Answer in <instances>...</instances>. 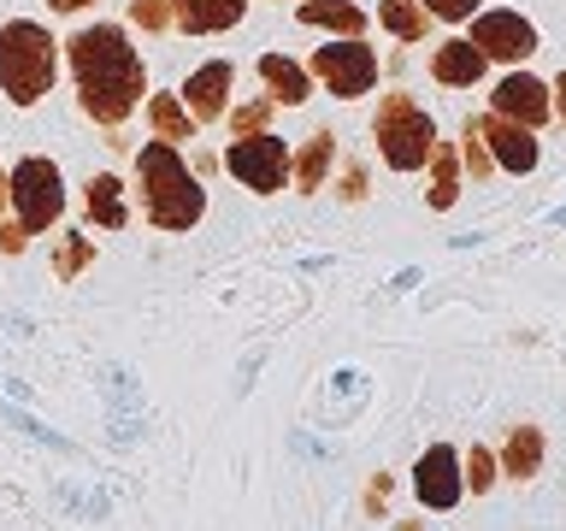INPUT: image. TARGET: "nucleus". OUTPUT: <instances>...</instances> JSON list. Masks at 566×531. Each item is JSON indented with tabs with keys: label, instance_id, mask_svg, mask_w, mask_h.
I'll return each instance as SVG.
<instances>
[{
	"label": "nucleus",
	"instance_id": "nucleus-1",
	"mask_svg": "<svg viewBox=\"0 0 566 531\" xmlns=\"http://www.w3.org/2000/svg\"><path fill=\"white\" fill-rule=\"evenodd\" d=\"M60 48L71 65V83H77V106L95 124H106V131H118L142 106V95H148V65L130 48L124 24H83Z\"/></svg>",
	"mask_w": 566,
	"mask_h": 531
},
{
	"label": "nucleus",
	"instance_id": "nucleus-2",
	"mask_svg": "<svg viewBox=\"0 0 566 531\" xmlns=\"http://www.w3.org/2000/svg\"><path fill=\"white\" fill-rule=\"evenodd\" d=\"M136 189H142V212L154 230H195L207 219V189L201 177L184 166L177 142H142L136 154Z\"/></svg>",
	"mask_w": 566,
	"mask_h": 531
},
{
	"label": "nucleus",
	"instance_id": "nucleus-3",
	"mask_svg": "<svg viewBox=\"0 0 566 531\" xmlns=\"http://www.w3.org/2000/svg\"><path fill=\"white\" fill-rule=\"evenodd\" d=\"M60 77V42L35 24V18H12L0 24V95L12 106H35Z\"/></svg>",
	"mask_w": 566,
	"mask_h": 531
},
{
	"label": "nucleus",
	"instance_id": "nucleus-4",
	"mask_svg": "<svg viewBox=\"0 0 566 531\" xmlns=\"http://www.w3.org/2000/svg\"><path fill=\"white\" fill-rule=\"evenodd\" d=\"M371 136H378V154L389 171H419L437 148V118L413 95H384L378 118H371Z\"/></svg>",
	"mask_w": 566,
	"mask_h": 531
},
{
	"label": "nucleus",
	"instance_id": "nucleus-5",
	"mask_svg": "<svg viewBox=\"0 0 566 531\" xmlns=\"http://www.w3.org/2000/svg\"><path fill=\"white\" fill-rule=\"evenodd\" d=\"M7 201H12L18 225H24L30 237L53 230V225L65 219V177H60V166L42 159V154L18 159V166L7 171Z\"/></svg>",
	"mask_w": 566,
	"mask_h": 531
},
{
	"label": "nucleus",
	"instance_id": "nucleus-6",
	"mask_svg": "<svg viewBox=\"0 0 566 531\" xmlns=\"http://www.w3.org/2000/svg\"><path fill=\"white\" fill-rule=\"evenodd\" d=\"M290 148H283V136L272 131H260V136H230V148H224V171L237 177L242 189H254V195H277L283 184H290Z\"/></svg>",
	"mask_w": 566,
	"mask_h": 531
},
{
	"label": "nucleus",
	"instance_id": "nucleus-7",
	"mask_svg": "<svg viewBox=\"0 0 566 531\" xmlns=\"http://www.w3.org/2000/svg\"><path fill=\"white\" fill-rule=\"evenodd\" d=\"M313 77L331 88L336 101H360L378 83V53H371L360 35H343V42L313 48Z\"/></svg>",
	"mask_w": 566,
	"mask_h": 531
},
{
	"label": "nucleus",
	"instance_id": "nucleus-8",
	"mask_svg": "<svg viewBox=\"0 0 566 531\" xmlns=\"http://www.w3.org/2000/svg\"><path fill=\"white\" fill-rule=\"evenodd\" d=\"M467 42L484 48V60L520 65V60H531V53H537V24H531V18H520V12H478Z\"/></svg>",
	"mask_w": 566,
	"mask_h": 531
},
{
	"label": "nucleus",
	"instance_id": "nucleus-9",
	"mask_svg": "<svg viewBox=\"0 0 566 531\" xmlns=\"http://www.w3.org/2000/svg\"><path fill=\"white\" fill-rule=\"evenodd\" d=\"M413 490H419V502L424 508H454L460 496H467V478H460V455L449 449V442H431V449L419 455V467H413Z\"/></svg>",
	"mask_w": 566,
	"mask_h": 531
},
{
	"label": "nucleus",
	"instance_id": "nucleus-10",
	"mask_svg": "<svg viewBox=\"0 0 566 531\" xmlns=\"http://www.w3.org/2000/svg\"><path fill=\"white\" fill-rule=\"evenodd\" d=\"M230 88H237V71H230V60H207V65H195L189 71V83L177 88L189 106V118L195 124H219L230 113Z\"/></svg>",
	"mask_w": 566,
	"mask_h": 531
},
{
	"label": "nucleus",
	"instance_id": "nucleus-11",
	"mask_svg": "<svg viewBox=\"0 0 566 531\" xmlns=\"http://www.w3.org/2000/svg\"><path fill=\"white\" fill-rule=\"evenodd\" d=\"M490 113H502L513 124H525V131H537V124L555 113V101H548V83H537L531 71H507V77L490 88Z\"/></svg>",
	"mask_w": 566,
	"mask_h": 531
},
{
	"label": "nucleus",
	"instance_id": "nucleus-12",
	"mask_svg": "<svg viewBox=\"0 0 566 531\" xmlns=\"http://www.w3.org/2000/svg\"><path fill=\"white\" fill-rule=\"evenodd\" d=\"M478 136H484V148H490V159H495L502 171H520V177L537 171V159H543L537 131H525V124L490 113V118H478Z\"/></svg>",
	"mask_w": 566,
	"mask_h": 531
},
{
	"label": "nucleus",
	"instance_id": "nucleus-13",
	"mask_svg": "<svg viewBox=\"0 0 566 531\" xmlns=\"http://www.w3.org/2000/svg\"><path fill=\"white\" fill-rule=\"evenodd\" d=\"M248 18V0H171V30L184 35H224Z\"/></svg>",
	"mask_w": 566,
	"mask_h": 531
},
{
	"label": "nucleus",
	"instance_id": "nucleus-14",
	"mask_svg": "<svg viewBox=\"0 0 566 531\" xmlns=\"http://www.w3.org/2000/svg\"><path fill=\"white\" fill-rule=\"evenodd\" d=\"M484 71H490L484 48H472L467 35H454V42H442V48L431 53V77H437L442 88H472Z\"/></svg>",
	"mask_w": 566,
	"mask_h": 531
},
{
	"label": "nucleus",
	"instance_id": "nucleus-15",
	"mask_svg": "<svg viewBox=\"0 0 566 531\" xmlns=\"http://www.w3.org/2000/svg\"><path fill=\"white\" fill-rule=\"evenodd\" d=\"M260 83L272 88L277 106H301L313 95V71L295 65V60H283V53H260Z\"/></svg>",
	"mask_w": 566,
	"mask_h": 531
},
{
	"label": "nucleus",
	"instance_id": "nucleus-16",
	"mask_svg": "<svg viewBox=\"0 0 566 531\" xmlns=\"http://www.w3.org/2000/svg\"><path fill=\"white\" fill-rule=\"evenodd\" d=\"M331 159H336V136H331V131H313L307 142H301V154L290 159V177H295V189H301V195H318V189H325V177H331Z\"/></svg>",
	"mask_w": 566,
	"mask_h": 531
},
{
	"label": "nucleus",
	"instance_id": "nucleus-17",
	"mask_svg": "<svg viewBox=\"0 0 566 531\" xmlns=\"http://www.w3.org/2000/svg\"><path fill=\"white\" fill-rule=\"evenodd\" d=\"M83 207H88V219H95L101 230H124L130 225V207H124V184L113 171H95L83 184Z\"/></svg>",
	"mask_w": 566,
	"mask_h": 531
},
{
	"label": "nucleus",
	"instance_id": "nucleus-18",
	"mask_svg": "<svg viewBox=\"0 0 566 531\" xmlns=\"http://www.w3.org/2000/svg\"><path fill=\"white\" fill-rule=\"evenodd\" d=\"M295 18L307 30H331V35H366V12L354 0H301Z\"/></svg>",
	"mask_w": 566,
	"mask_h": 531
},
{
	"label": "nucleus",
	"instance_id": "nucleus-19",
	"mask_svg": "<svg viewBox=\"0 0 566 531\" xmlns=\"http://www.w3.org/2000/svg\"><path fill=\"white\" fill-rule=\"evenodd\" d=\"M148 124H154L159 142H195V131H201V124L189 118L184 95H148Z\"/></svg>",
	"mask_w": 566,
	"mask_h": 531
},
{
	"label": "nucleus",
	"instance_id": "nucleus-20",
	"mask_svg": "<svg viewBox=\"0 0 566 531\" xmlns=\"http://www.w3.org/2000/svg\"><path fill=\"white\" fill-rule=\"evenodd\" d=\"M424 166H431V189H424V201H431L437 212H449V207L460 201V154H454V148H442V142H437Z\"/></svg>",
	"mask_w": 566,
	"mask_h": 531
},
{
	"label": "nucleus",
	"instance_id": "nucleus-21",
	"mask_svg": "<svg viewBox=\"0 0 566 531\" xmlns=\"http://www.w3.org/2000/svg\"><path fill=\"white\" fill-rule=\"evenodd\" d=\"M502 467L513 472V478H531V472H537L543 467V431H537V425H513V431H507V449H502Z\"/></svg>",
	"mask_w": 566,
	"mask_h": 531
},
{
	"label": "nucleus",
	"instance_id": "nucleus-22",
	"mask_svg": "<svg viewBox=\"0 0 566 531\" xmlns=\"http://www.w3.org/2000/svg\"><path fill=\"white\" fill-rule=\"evenodd\" d=\"M424 12L419 0H378V24L396 35V42H424Z\"/></svg>",
	"mask_w": 566,
	"mask_h": 531
},
{
	"label": "nucleus",
	"instance_id": "nucleus-23",
	"mask_svg": "<svg viewBox=\"0 0 566 531\" xmlns=\"http://www.w3.org/2000/svg\"><path fill=\"white\" fill-rule=\"evenodd\" d=\"M88 260H95V237H83V230H65L60 248H53V272H60V278L71 283Z\"/></svg>",
	"mask_w": 566,
	"mask_h": 531
},
{
	"label": "nucleus",
	"instance_id": "nucleus-24",
	"mask_svg": "<svg viewBox=\"0 0 566 531\" xmlns=\"http://www.w3.org/2000/svg\"><path fill=\"white\" fill-rule=\"evenodd\" d=\"M272 106H277L272 95H260V101H248V106H230V113H224L230 118V136H260L265 118H272Z\"/></svg>",
	"mask_w": 566,
	"mask_h": 531
},
{
	"label": "nucleus",
	"instance_id": "nucleus-25",
	"mask_svg": "<svg viewBox=\"0 0 566 531\" xmlns=\"http://www.w3.org/2000/svg\"><path fill=\"white\" fill-rule=\"evenodd\" d=\"M130 24L142 35H166L171 30V0H130Z\"/></svg>",
	"mask_w": 566,
	"mask_h": 531
},
{
	"label": "nucleus",
	"instance_id": "nucleus-26",
	"mask_svg": "<svg viewBox=\"0 0 566 531\" xmlns=\"http://www.w3.org/2000/svg\"><path fill=\"white\" fill-rule=\"evenodd\" d=\"M460 166H467L472 177H490L495 171V159H490V148H484V136H478L472 118H467V131H460Z\"/></svg>",
	"mask_w": 566,
	"mask_h": 531
},
{
	"label": "nucleus",
	"instance_id": "nucleus-27",
	"mask_svg": "<svg viewBox=\"0 0 566 531\" xmlns=\"http://www.w3.org/2000/svg\"><path fill=\"white\" fill-rule=\"evenodd\" d=\"M460 478L472 485V496H484V490L495 485V455H490V449H472L467 460H460Z\"/></svg>",
	"mask_w": 566,
	"mask_h": 531
},
{
	"label": "nucleus",
	"instance_id": "nucleus-28",
	"mask_svg": "<svg viewBox=\"0 0 566 531\" xmlns=\"http://www.w3.org/2000/svg\"><path fill=\"white\" fill-rule=\"evenodd\" d=\"M431 18H442V24H467V18H478V0H419Z\"/></svg>",
	"mask_w": 566,
	"mask_h": 531
},
{
	"label": "nucleus",
	"instance_id": "nucleus-29",
	"mask_svg": "<svg viewBox=\"0 0 566 531\" xmlns=\"http://www.w3.org/2000/svg\"><path fill=\"white\" fill-rule=\"evenodd\" d=\"M24 248H30V230L24 225H0V254H24Z\"/></svg>",
	"mask_w": 566,
	"mask_h": 531
},
{
	"label": "nucleus",
	"instance_id": "nucleus-30",
	"mask_svg": "<svg viewBox=\"0 0 566 531\" xmlns=\"http://www.w3.org/2000/svg\"><path fill=\"white\" fill-rule=\"evenodd\" d=\"M336 195H343V201H366V166H348V171H343V189H336Z\"/></svg>",
	"mask_w": 566,
	"mask_h": 531
},
{
	"label": "nucleus",
	"instance_id": "nucleus-31",
	"mask_svg": "<svg viewBox=\"0 0 566 531\" xmlns=\"http://www.w3.org/2000/svg\"><path fill=\"white\" fill-rule=\"evenodd\" d=\"M384 502H389V478L378 472V478H371V485H366V508H371V513H378Z\"/></svg>",
	"mask_w": 566,
	"mask_h": 531
},
{
	"label": "nucleus",
	"instance_id": "nucleus-32",
	"mask_svg": "<svg viewBox=\"0 0 566 531\" xmlns=\"http://www.w3.org/2000/svg\"><path fill=\"white\" fill-rule=\"evenodd\" d=\"M548 101H555V113L566 118V71H560V77H555V88H548Z\"/></svg>",
	"mask_w": 566,
	"mask_h": 531
},
{
	"label": "nucleus",
	"instance_id": "nucleus-33",
	"mask_svg": "<svg viewBox=\"0 0 566 531\" xmlns=\"http://www.w3.org/2000/svg\"><path fill=\"white\" fill-rule=\"evenodd\" d=\"M53 12H83V7H95V0H48Z\"/></svg>",
	"mask_w": 566,
	"mask_h": 531
},
{
	"label": "nucleus",
	"instance_id": "nucleus-34",
	"mask_svg": "<svg viewBox=\"0 0 566 531\" xmlns=\"http://www.w3.org/2000/svg\"><path fill=\"white\" fill-rule=\"evenodd\" d=\"M0 207H7V166H0Z\"/></svg>",
	"mask_w": 566,
	"mask_h": 531
},
{
	"label": "nucleus",
	"instance_id": "nucleus-35",
	"mask_svg": "<svg viewBox=\"0 0 566 531\" xmlns=\"http://www.w3.org/2000/svg\"><path fill=\"white\" fill-rule=\"evenodd\" d=\"M555 225H566V207H555Z\"/></svg>",
	"mask_w": 566,
	"mask_h": 531
}]
</instances>
